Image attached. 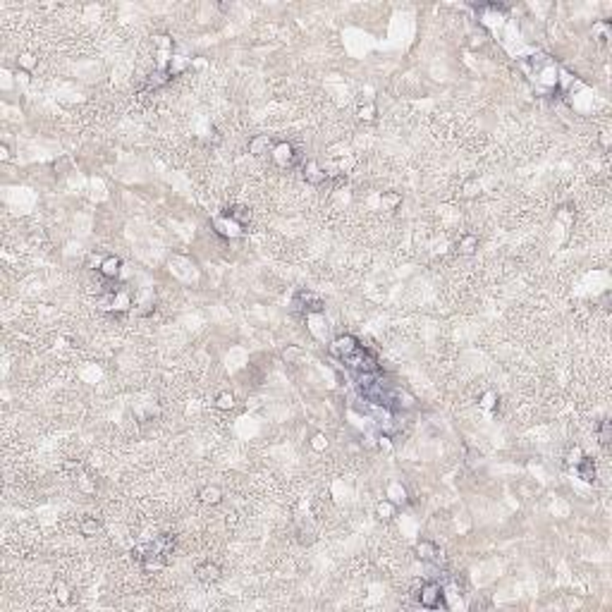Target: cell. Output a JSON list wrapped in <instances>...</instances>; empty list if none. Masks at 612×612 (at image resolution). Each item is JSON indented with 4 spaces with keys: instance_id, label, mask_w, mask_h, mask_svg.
I'll list each match as a JSON object with an SVG mask.
<instances>
[{
    "instance_id": "1",
    "label": "cell",
    "mask_w": 612,
    "mask_h": 612,
    "mask_svg": "<svg viewBox=\"0 0 612 612\" xmlns=\"http://www.w3.org/2000/svg\"><path fill=\"white\" fill-rule=\"evenodd\" d=\"M418 603H421V607H428V610L445 607V588L440 584H435V581H428L418 591Z\"/></svg>"
},
{
    "instance_id": "2",
    "label": "cell",
    "mask_w": 612,
    "mask_h": 612,
    "mask_svg": "<svg viewBox=\"0 0 612 612\" xmlns=\"http://www.w3.org/2000/svg\"><path fill=\"white\" fill-rule=\"evenodd\" d=\"M359 347H361V345H359V340H356L354 335H340V337H335L333 345H330V354H335L337 359L345 361V359L354 354Z\"/></svg>"
},
{
    "instance_id": "3",
    "label": "cell",
    "mask_w": 612,
    "mask_h": 612,
    "mask_svg": "<svg viewBox=\"0 0 612 612\" xmlns=\"http://www.w3.org/2000/svg\"><path fill=\"white\" fill-rule=\"evenodd\" d=\"M273 160H275L280 167H290V165H294V163H297V151H294L292 144L280 141V144H275V146H273Z\"/></svg>"
},
{
    "instance_id": "4",
    "label": "cell",
    "mask_w": 612,
    "mask_h": 612,
    "mask_svg": "<svg viewBox=\"0 0 612 612\" xmlns=\"http://www.w3.org/2000/svg\"><path fill=\"white\" fill-rule=\"evenodd\" d=\"M294 306L301 309V311H306V313H320L323 311V301H320L313 292H299L297 297H294Z\"/></svg>"
},
{
    "instance_id": "5",
    "label": "cell",
    "mask_w": 612,
    "mask_h": 612,
    "mask_svg": "<svg viewBox=\"0 0 612 612\" xmlns=\"http://www.w3.org/2000/svg\"><path fill=\"white\" fill-rule=\"evenodd\" d=\"M416 555H418V560H424V562H440L443 550L431 541H421V543H416Z\"/></svg>"
},
{
    "instance_id": "6",
    "label": "cell",
    "mask_w": 612,
    "mask_h": 612,
    "mask_svg": "<svg viewBox=\"0 0 612 612\" xmlns=\"http://www.w3.org/2000/svg\"><path fill=\"white\" fill-rule=\"evenodd\" d=\"M213 225H216V232H218V235H220V237H227V239H230V237H237L239 232H242V225L235 223V220H232V218H227V216L216 218V220H213Z\"/></svg>"
},
{
    "instance_id": "7",
    "label": "cell",
    "mask_w": 612,
    "mask_h": 612,
    "mask_svg": "<svg viewBox=\"0 0 612 612\" xmlns=\"http://www.w3.org/2000/svg\"><path fill=\"white\" fill-rule=\"evenodd\" d=\"M220 577H223V571H220V567H218V564L206 562V564H199V567H196V579H199V581H206V584H211V581H218Z\"/></svg>"
},
{
    "instance_id": "8",
    "label": "cell",
    "mask_w": 612,
    "mask_h": 612,
    "mask_svg": "<svg viewBox=\"0 0 612 612\" xmlns=\"http://www.w3.org/2000/svg\"><path fill=\"white\" fill-rule=\"evenodd\" d=\"M304 180L309 182V184H323V182H326V173L318 167V163H316V160H306V165H304Z\"/></svg>"
},
{
    "instance_id": "9",
    "label": "cell",
    "mask_w": 612,
    "mask_h": 612,
    "mask_svg": "<svg viewBox=\"0 0 612 612\" xmlns=\"http://www.w3.org/2000/svg\"><path fill=\"white\" fill-rule=\"evenodd\" d=\"M120 268H122V261H120L118 256H105L103 261H101V265H98V271H101L103 278H118Z\"/></svg>"
},
{
    "instance_id": "10",
    "label": "cell",
    "mask_w": 612,
    "mask_h": 612,
    "mask_svg": "<svg viewBox=\"0 0 612 612\" xmlns=\"http://www.w3.org/2000/svg\"><path fill=\"white\" fill-rule=\"evenodd\" d=\"M574 469H577L579 479H584L586 483H593V481H596V464H593L591 457H581V462H579Z\"/></svg>"
},
{
    "instance_id": "11",
    "label": "cell",
    "mask_w": 612,
    "mask_h": 612,
    "mask_svg": "<svg viewBox=\"0 0 612 612\" xmlns=\"http://www.w3.org/2000/svg\"><path fill=\"white\" fill-rule=\"evenodd\" d=\"M223 216H227V218H232L235 223H239L244 227V225L249 223L251 220V213H249V208H244V206H230L227 211H225Z\"/></svg>"
},
{
    "instance_id": "12",
    "label": "cell",
    "mask_w": 612,
    "mask_h": 612,
    "mask_svg": "<svg viewBox=\"0 0 612 612\" xmlns=\"http://www.w3.org/2000/svg\"><path fill=\"white\" fill-rule=\"evenodd\" d=\"M476 249H479V237H473V235H464L457 242V251L462 256H471Z\"/></svg>"
},
{
    "instance_id": "13",
    "label": "cell",
    "mask_w": 612,
    "mask_h": 612,
    "mask_svg": "<svg viewBox=\"0 0 612 612\" xmlns=\"http://www.w3.org/2000/svg\"><path fill=\"white\" fill-rule=\"evenodd\" d=\"M271 146V139H268V134H258V137H254V139L249 141V153H254V156H261V153H265V148Z\"/></svg>"
},
{
    "instance_id": "14",
    "label": "cell",
    "mask_w": 612,
    "mask_h": 612,
    "mask_svg": "<svg viewBox=\"0 0 612 612\" xmlns=\"http://www.w3.org/2000/svg\"><path fill=\"white\" fill-rule=\"evenodd\" d=\"M199 498H201L206 505H218V502L223 500V490H220L218 486H208V488H203Z\"/></svg>"
},
{
    "instance_id": "15",
    "label": "cell",
    "mask_w": 612,
    "mask_h": 612,
    "mask_svg": "<svg viewBox=\"0 0 612 612\" xmlns=\"http://www.w3.org/2000/svg\"><path fill=\"white\" fill-rule=\"evenodd\" d=\"M380 203L385 211H395L399 203H402V196L397 194V192H385V194L380 196Z\"/></svg>"
},
{
    "instance_id": "16",
    "label": "cell",
    "mask_w": 612,
    "mask_h": 612,
    "mask_svg": "<svg viewBox=\"0 0 612 612\" xmlns=\"http://www.w3.org/2000/svg\"><path fill=\"white\" fill-rule=\"evenodd\" d=\"M98 529H101V522H98V519H84L82 526H79L82 536H86V538L96 536V533H98Z\"/></svg>"
},
{
    "instance_id": "17",
    "label": "cell",
    "mask_w": 612,
    "mask_h": 612,
    "mask_svg": "<svg viewBox=\"0 0 612 612\" xmlns=\"http://www.w3.org/2000/svg\"><path fill=\"white\" fill-rule=\"evenodd\" d=\"M376 512H378V517H380V519H390V517L395 514V505H392L390 500H382V502H378Z\"/></svg>"
},
{
    "instance_id": "18",
    "label": "cell",
    "mask_w": 612,
    "mask_h": 612,
    "mask_svg": "<svg viewBox=\"0 0 612 612\" xmlns=\"http://www.w3.org/2000/svg\"><path fill=\"white\" fill-rule=\"evenodd\" d=\"M216 407H218V409H223V411L232 409V407H235V397L230 395V392H223V395H218Z\"/></svg>"
},
{
    "instance_id": "19",
    "label": "cell",
    "mask_w": 612,
    "mask_h": 612,
    "mask_svg": "<svg viewBox=\"0 0 612 612\" xmlns=\"http://www.w3.org/2000/svg\"><path fill=\"white\" fill-rule=\"evenodd\" d=\"M20 67H22V72L34 70V67H36V58L31 55V53H22V55H20Z\"/></svg>"
},
{
    "instance_id": "20",
    "label": "cell",
    "mask_w": 612,
    "mask_h": 612,
    "mask_svg": "<svg viewBox=\"0 0 612 612\" xmlns=\"http://www.w3.org/2000/svg\"><path fill=\"white\" fill-rule=\"evenodd\" d=\"M112 309H118V311H125V309H129V297H127V292H118V294H115V299H112Z\"/></svg>"
},
{
    "instance_id": "21",
    "label": "cell",
    "mask_w": 612,
    "mask_h": 612,
    "mask_svg": "<svg viewBox=\"0 0 612 612\" xmlns=\"http://www.w3.org/2000/svg\"><path fill=\"white\" fill-rule=\"evenodd\" d=\"M311 447L316 450V452H326V447H328V438L323 435V433H316L311 438Z\"/></svg>"
},
{
    "instance_id": "22",
    "label": "cell",
    "mask_w": 612,
    "mask_h": 612,
    "mask_svg": "<svg viewBox=\"0 0 612 612\" xmlns=\"http://www.w3.org/2000/svg\"><path fill=\"white\" fill-rule=\"evenodd\" d=\"M359 118L371 122V120L376 118V108H373V105H361V108H359Z\"/></svg>"
},
{
    "instance_id": "23",
    "label": "cell",
    "mask_w": 612,
    "mask_h": 612,
    "mask_svg": "<svg viewBox=\"0 0 612 612\" xmlns=\"http://www.w3.org/2000/svg\"><path fill=\"white\" fill-rule=\"evenodd\" d=\"M598 435H600V443H603V445H605V443H610V421H603Z\"/></svg>"
},
{
    "instance_id": "24",
    "label": "cell",
    "mask_w": 612,
    "mask_h": 612,
    "mask_svg": "<svg viewBox=\"0 0 612 612\" xmlns=\"http://www.w3.org/2000/svg\"><path fill=\"white\" fill-rule=\"evenodd\" d=\"M495 399H498V395H495V392H486V395H483V402H481V407H483V409H493Z\"/></svg>"
},
{
    "instance_id": "25",
    "label": "cell",
    "mask_w": 612,
    "mask_h": 612,
    "mask_svg": "<svg viewBox=\"0 0 612 612\" xmlns=\"http://www.w3.org/2000/svg\"><path fill=\"white\" fill-rule=\"evenodd\" d=\"M581 457H584V452H581V447H574V450H571V452H569V457H567V462H569V464H574V466H577L579 462H581Z\"/></svg>"
},
{
    "instance_id": "26",
    "label": "cell",
    "mask_w": 612,
    "mask_h": 612,
    "mask_svg": "<svg viewBox=\"0 0 612 612\" xmlns=\"http://www.w3.org/2000/svg\"><path fill=\"white\" fill-rule=\"evenodd\" d=\"M378 445H380L382 450H390V447H392V443H390L388 435H380V443H378Z\"/></svg>"
},
{
    "instance_id": "27",
    "label": "cell",
    "mask_w": 612,
    "mask_h": 612,
    "mask_svg": "<svg viewBox=\"0 0 612 612\" xmlns=\"http://www.w3.org/2000/svg\"><path fill=\"white\" fill-rule=\"evenodd\" d=\"M0 158H3V160H7V158H10V151H7V146H5V144L0 146Z\"/></svg>"
},
{
    "instance_id": "28",
    "label": "cell",
    "mask_w": 612,
    "mask_h": 612,
    "mask_svg": "<svg viewBox=\"0 0 612 612\" xmlns=\"http://www.w3.org/2000/svg\"><path fill=\"white\" fill-rule=\"evenodd\" d=\"M600 144H603V146H605V148H607V146H610V137H607V134H605V132H603V134H600Z\"/></svg>"
}]
</instances>
